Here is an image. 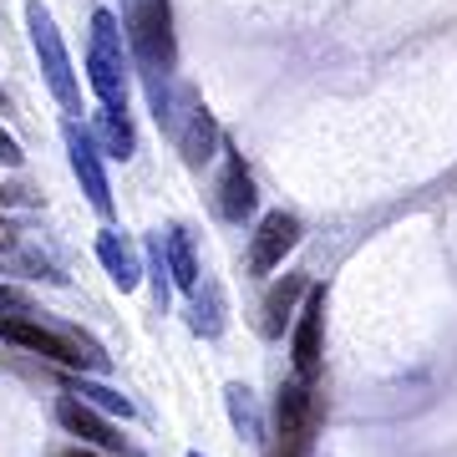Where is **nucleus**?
Here are the masks:
<instances>
[{"label":"nucleus","instance_id":"1","mask_svg":"<svg viewBox=\"0 0 457 457\" xmlns=\"http://www.w3.org/2000/svg\"><path fill=\"white\" fill-rule=\"evenodd\" d=\"M320 427V396L305 381H285L275 396V442L270 457H305Z\"/></svg>","mask_w":457,"mask_h":457},{"label":"nucleus","instance_id":"2","mask_svg":"<svg viewBox=\"0 0 457 457\" xmlns=\"http://www.w3.org/2000/svg\"><path fill=\"white\" fill-rule=\"evenodd\" d=\"M128 41L137 51V62L153 71V77H168L173 71V11H168V0H137L128 16Z\"/></svg>","mask_w":457,"mask_h":457},{"label":"nucleus","instance_id":"3","mask_svg":"<svg viewBox=\"0 0 457 457\" xmlns=\"http://www.w3.org/2000/svg\"><path fill=\"white\" fill-rule=\"evenodd\" d=\"M87 66H92V87H97L102 107H117L128 97V71H122V31H117L112 11H97L92 16V51H87Z\"/></svg>","mask_w":457,"mask_h":457},{"label":"nucleus","instance_id":"4","mask_svg":"<svg viewBox=\"0 0 457 457\" xmlns=\"http://www.w3.org/2000/svg\"><path fill=\"white\" fill-rule=\"evenodd\" d=\"M26 26H31V41H36V56H41V71H46L51 92L77 107V82H71V62H66V46H62V31L56 21L46 16V5H26Z\"/></svg>","mask_w":457,"mask_h":457},{"label":"nucleus","instance_id":"5","mask_svg":"<svg viewBox=\"0 0 457 457\" xmlns=\"http://www.w3.org/2000/svg\"><path fill=\"white\" fill-rule=\"evenodd\" d=\"M0 341L21 345V351H31V356H41V361H56V366H97L92 356H82V345H71L62 330H46L41 320H31V315L0 320Z\"/></svg>","mask_w":457,"mask_h":457},{"label":"nucleus","instance_id":"6","mask_svg":"<svg viewBox=\"0 0 457 457\" xmlns=\"http://www.w3.org/2000/svg\"><path fill=\"white\" fill-rule=\"evenodd\" d=\"M320 336H326V290L305 295V305L295 315V336H290V356H295V376L311 386L315 376H320Z\"/></svg>","mask_w":457,"mask_h":457},{"label":"nucleus","instance_id":"7","mask_svg":"<svg viewBox=\"0 0 457 457\" xmlns=\"http://www.w3.org/2000/svg\"><path fill=\"white\" fill-rule=\"evenodd\" d=\"M300 245V219L285 209L264 213L260 228H254V239H249V275H270L285 264V254Z\"/></svg>","mask_w":457,"mask_h":457},{"label":"nucleus","instance_id":"8","mask_svg":"<svg viewBox=\"0 0 457 457\" xmlns=\"http://www.w3.org/2000/svg\"><path fill=\"white\" fill-rule=\"evenodd\" d=\"M213 209L228 224H245V213H254V179H249L245 158L224 147V173H219V188H213Z\"/></svg>","mask_w":457,"mask_h":457},{"label":"nucleus","instance_id":"9","mask_svg":"<svg viewBox=\"0 0 457 457\" xmlns=\"http://www.w3.org/2000/svg\"><path fill=\"white\" fill-rule=\"evenodd\" d=\"M56 422H62L71 437H82L87 447H102V453H128V442L112 432V422L97 417V411L87 407V402H77V396H62V402H56Z\"/></svg>","mask_w":457,"mask_h":457},{"label":"nucleus","instance_id":"10","mask_svg":"<svg viewBox=\"0 0 457 457\" xmlns=\"http://www.w3.org/2000/svg\"><path fill=\"white\" fill-rule=\"evenodd\" d=\"M305 295H311V285L300 275H285L279 285H270V295H264V305H260V330L270 341L285 336V326H290L295 315H300V305H305Z\"/></svg>","mask_w":457,"mask_h":457},{"label":"nucleus","instance_id":"11","mask_svg":"<svg viewBox=\"0 0 457 457\" xmlns=\"http://www.w3.org/2000/svg\"><path fill=\"white\" fill-rule=\"evenodd\" d=\"M213 147H219V122H213L209 107H188V117H183L179 128V153L188 168H204L213 158Z\"/></svg>","mask_w":457,"mask_h":457},{"label":"nucleus","instance_id":"12","mask_svg":"<svg viewBox=\"0 0 457 457\" xmlns=\"http://www.w3.org/2000/svg\"><path fill=\"white\" fill-rule=\"evenodd\" d=\"M66 143H71V168H77V179L87 183L92 204L107 213V209H112V198H107V179H102V163H97V147H92V137H82V128H77V122H66Z\"/></svg>","mask_w":457,"mask_h":457},{"label":"nucleus","instance_id":"13","mask_svg":"<svg viewBox=\"0 0 457 457\" xmlns=\"http://www.w3.org/2000/svg\"><path fill=\"white\" fill-rule=\"evenodd\" d=\"M97 137H102V147H107L112 158H132V128H128V117L117 112V107H102L97 112Z\"/></svg>","mask_w":457,"mask_h":457},{"label":"nucleus","instance_id":"14","mask_svg":"<svg viewBox=\"0 0 457 457\" xmlns=\"http://www.w3.org/2000/svg\"><path fill=\"white\" fill-rule=\"evenodd\" d=\"M168 254H173V270H179V285H194V249L183 239V228H168Z\"/></svg>","mask_w":457,"mask_h":457},{"label":"nucleus","instance_id":"15","mask_svg":"<svg viewBox=\"0 0 457 457\" xmlns=\"http://www.w3.org/2000/svg\"><path fill=\"white\" fill-rule=\"evenodd\" d=\"M102 260L117 270V285H132V279H137V264H132L128 249L117 245V234H107V239H102Z\"/></svg>","mask_w":457,"mask_h":457},{"label":"nucleus","instance_id":"16","mask_svg":"<svg viewBox=\"0 0 457 457\" xmlns=\"http://www.w3.org/2000/svg\"><path fill=\"white\" fill-rule=\"evenodd\" d=\"M16 315H31V295L16 285H0V320H16Z\"/></svg>","mask_w":457,"mask_h":457},{"label":"nucleus","instance_id":"17","mask_svg":"<svg viewBox=\"0 0 457 457\" xmlns=\"http://www.w3.org/2000/svg\"><path fill=\"white\" fill-rule=\"evenodd\" d=\"M82 396H92V402H102V407H107V411H122V417H128V402H122V396H117V392H102V386H82Z\"/></svg>","mask_w":457,"mask_h":457},{"label":"nucleus","instance_id":"18","mask_svg":"<svg viewBox=\"0 0 457 457\" xmlns=\"http://www.w3.org/2000/svg\"><path fill=\"white\" fill-rule=\"evenodd\" d=\"M0 163H5V168H21V143H16L5 128H0Z\"/></svg>","mask_w":457,"mask_h":457},{"label":"nucleus","instance_id":"19","mask_svg":"<svg viewBox=\"0 0 457 457\" xmlns=\"http://www.w3.org/2000/svg\"><path fill=\"white\" fill-rule=\"evenodd\" d=\"M62 457H97V453H92V447H66Z\"/></svg>","mask_w":457,"mask_h":457},{"label":"nucleus","instance_id":"20","mask_svg":"<svg viewBox=\"0 0 457 457\" xmlns=\"http://www.w3.org/2000/svg\"><path fill=\"white\" fill-rule=\"evenodd\" d=\"M0 249H11V228H0Z\"/></svg>","mask_w":457,"mask_h":457},{"label":"nucleus","instance_id":"21","mask_svg":"<svg viewBox=\"0 0 457 457\" xmlns=\"http://www.w3.org/2000/svg\"><path fill=\"white\" fill-rule=\"evenodd\" d=\"M0 198H11V194H5V188H0Z\"/></svg>","mask_w":457,"mask_h":457}]
</instances>
